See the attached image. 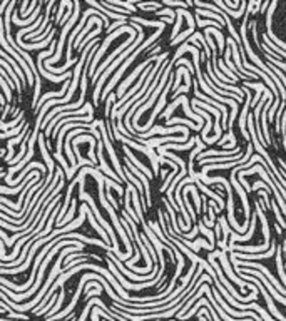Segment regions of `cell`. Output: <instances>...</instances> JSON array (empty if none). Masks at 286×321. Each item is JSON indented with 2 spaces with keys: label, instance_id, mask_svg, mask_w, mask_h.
<instances>
[{
  "label": "cell",
  "instance_id": "obj_1",
  "mask_svg": "<svg viewBox=\"0 0 286 321\" xmlns=\"http://www.w3.org/2000/svg\"><path fill=\"white\" fill-rule=\"evenodd\" d=\"M132 25L136 27V30H138V39H134V42H132V45H129L126 50H123V52L117 56L114 60H112V64L109 65L107 69L104 70L102 74H101V77L97 79V82H96V89H94V105H97L99 104V99H101V92H102V89H104V85H105V80H107V77L111 76L114 70L119 67V64L123 60H126L127 59V56L129 54H132L134 52V49L136 47H139L141 45V40H143V37H144V34H143V27H139L138 23H134V22H131Z\"/></svg>",
  "mask_w": 286,
  "mask_h": 321
},
{
  "label": "cell",
  "instance_id": "obj_2",
  "mask_svg": "<svg viewBox=\"0 0 286 321\" xmlns=\"http://www.w3.org/2000/svg\"><path fill=\"white\" fill-rule=\"evenodd\" d=\"M79 201L87 202V206L91 207V211L94 213V218H96V221L99 222L101 226H102V229L109 234V238H111V241H112V251L111 253H117V240H116V236H114V231H112L111 224H109V222L102 218V214L99 213V209H97L96 201L92 199V196L85 193V187H79Z\"/></svg>",
  "mask_w": 286,
  "mask_h": 321
},
{
  "label": "cell",
  "instance_id": "obj_3",
  "mask_svg": "<svg viewBox=\"0 0 286 321\" xmlns=\"http://www.w3.org/2000/svg\"><path fill=\"white\" fill-rule=\"evenodd\" d=\"M92 27H102V20H101V19H96V17H91L87 20V23H85L84 25V29L81 30L79 32V35H77L76 37V40H74V49H79V45H81V42L84 40V35L89 32V30L92 29Z\"/></svg>",
  "mask_w": 286,
  "mask_h": 321
},
{
  "label": "cell",
  "instance_id": "obj_4",
  "mask_svg": "<svg viewBox=\"0 0 286 321\" xmlns=\"http://www.w3.org/2000/svg\"><path fill=\"white\" fill-rule=\"evenodd\" d=\"M29 131H30V127H29V122H27V124H25V127L22 129V132L17 136V138H10V139H9V142H7V152H9V154L5 156V160H7V162H10L12 158H14V147L17 146V144H20V142H22L23 136H25Z\"/></svg>",
  "mask_w": 286,
  "mask_h": 321
},
{
  "label": "cell",
  "instance_id": "obj_5",
  "mask_svg": "<svg viewBox=\"0 0 286 321\" xmlns=\"http://www.w3.org/2000/svg\"><path fill=\"white\" fill-rule=\"evenodd\" d=\"M124 152H126V158H127L129 160H131V162L134 164V166L138 167V169H139L141 172H143V174H147V179H152V178H154V174H151V171H149L146 166H143V164L139 162V159H138V158H134V154H132L131 149H129L127 146H124Z\"/></svg>",
  "mask_w": 286,
  "mask_h": 321
},
{
  "label": "cell",
  "instance_id": "obj_6",
  "mask_svg": "<svg viewBox=\"0 0 286 321\" xmlns=\"http://www.w3.org/2000/svg\"><path fill=\"white\" fill-rule=\"evenodd\" d=\"M20 120H23V112L20 111L19 112V116L14 117V120H10V122H3V120H0V131H9V129H14L15 126H17Z\"/></svg>",
  "mask_w": 286,
  "mask_h": 321
},
{
  "label": "cell",
  "instance_id": "obj_7",
  "mask_svg": "<svg viewBox=\"0 0 286 321\" xmlns=\"http://www.w3.org/2000/svg\"><path fill=\"white\" fill-rule=\"evenodd\" d=\"M104 2L105 3H112V5H117V7H123V9H126L129 12L136 10L134 3H129V2H126V0H104Z\"/></svg>",
  "mask_w": 286,
  "mask_h": 321
},
{
  "label": "cell",
  "instance_id": "obj_8",
  "mask_svg": "<svg viewBox=\"0 0 286 321\" xmlns=\"http://www.w3.org/2000/svg\"><path fill=\"white\" fill-rule=\"evenodd\" d=\"M52 158H54V160H57V162L61 164V167L64 169V174H67V172L70 171V166L67 164V160L64 159V156H62V154H57V152L54 151V152H52Z\"/></svg>",
  "mask_w": 286,
  "mask_h": 321
},
{
  "label": "cell",
  "instance_id": "obj_9",
  "mask_svg": "<svg viewBox=\"0 0 286 321\" xmlns=\"http://www.w3.org/2000/svg\"><path fill=\"white\" fill-rule=\"evenodd\" d=\"M104 184L107 187H112V189H116L117 193H119V196H123L124 194V187H121V184L119 182H116V181H112L111 178H107V176H104Z\"/></svg>",
  "mask_w": 286,
  "mask_h": 321
},
{
  "label": "cell",
  "instance_id": "obj_10",
  "mask_svg": "<svg viewBox=\"0 0 286 321\" xmlns=\"http://www.w3.org/2000/svg\"><path fill=\"white\" fill-rule=\"evenodd\" d=\"M3 154H5V151H2V149H0V158H2Z\"/></svg>",
  "mask_w": 286,
  "mask_h": 321
}]
</instances>
